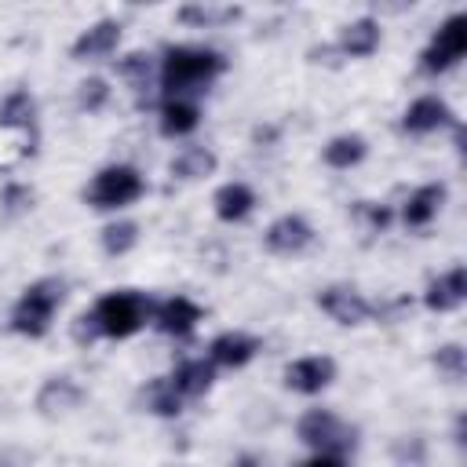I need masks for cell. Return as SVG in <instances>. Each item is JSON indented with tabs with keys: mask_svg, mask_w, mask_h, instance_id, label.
<instances>
[{
	"mask_svg": "<svg viewBox=\"0 0 467 467\" xmlns=\"http://www.w3.org/2000/svg\"><path fill=\"white\" fill-rule=\"evenodd\" d=\"M226 69V58L212 47H190V44H171L164 47L161 58V88L168 99H182L190 91H204L219 73Z\"/></svg>",
	"mask_w": 467,
	"mask_h": 467,
	"instance_id": "obj_1",
	"label": "cell"
},
{
	"mask_svg": "<svg viewBox=\"0 0 467 467\" xmlns=\"http://www.w3.org/2000/svg\"><path fill=\"white\" fill-rule=\"evenodd\" d=\"M62 299H66V285H62L58 277H40V281H33V285L18 296V303L11 306V328H15L18 336L40 339V336L51 328V317H55V310L62 306Z\"/></svg>",
	"mask_w": 467,
	"mask_h": 467,
	"instance_id": "obj_2",
	"label": "cell"
},
{
	"mask_svg": "<svg viewBox=\"0 0 467 467\" xmlns=\"http://www.w3.org/2000/svg\"><path fill=\"white\" fill-rule=\"evenodd\" d=\"M91 317H95L99 336L128 339V336H135V332L153 317V306H150V299H146L142 292L120 288V292H106V296L91 306Z\"/></svg>",
	"mask_w": 467,
	"mask_h": 467,
	"instance_id": "obj_3",
	"label": "cell"
},
{
	"mask_svg": "<svg viewBox=\"0 0 467 467\" xmlns=\"http://www.w3.org/2000/svg\"><path fill=\"white\" fill-rule=\"evenodd\" d=\"M142 193H146V182H142L139 168H131V164H106L88 182L84 201L91 208H99V212H117V208L135 204Z\"/></svg>",
	"mask_w": 467,
	"mask_h": 467,
	"instance_id": "obj_4",
	"label": "cell"
},
{
	"mask_svg": "<svg viewBox=\"0 0 467 467\" xmlns=\"http://www.w3.org/2000/svg\"><path fill=\"white\" fill-rule=\"evenodd\" d=\"M299 441L310 445L314 452H336L343 456L347 449H354V427H347L332 409H306L296 423Z\"/></svg>",
	"mask_w": 467,
	"mask_h": 467,
	"instance_id": "obj_5",
	"label": "cell"
},
{
	"mask_svg": "<svg viewBox=\"0 0 467 467\" xmlns=\"http://www.w3.org/2000/svg\"><path fill=\"white\" fill-rule=\"evenodd\" d=\"M463 51H467V18L456 11V15H449V18L438 26V33L431 36V44L423 47L420 69L431 73V77H438V73L452 69V66L463 58Z\"/></svg>",
	"mask_w": 467,
	"mask_h": 467,
	"instance_id": "obj_6",
	"label": "cell"
},
{
	"mask_svg": "<svg viewBox=\"0 0 467 467\" xmlns=\"http://www.w3.org/2000/svg\"><path fill=\"white\" fill-rule=\"evenodd\" d=\"M332 379H336V361L325 354L296 358L292 365H285V387L299 390V394H321Z\"/></svg>",
	"mask_w": 467,
	"mask_h": 467,
	"instance_id": "obj_7",
	"label": "cell"
},
{
	"mask_svg": "<svg viewBox=\"0 0 467 467\" xmlns=\"http://www.w3.org/2000/svg\"><path fill=\"white\" fill-rule=\"evenodd\" d=\"M317 306H321L336 325H361V321H368V314H372L368 299H365L361 292L347 288V285H328V288H321V292H317Z\"/></svg>",
	"mask_w": 467,
	"mask_h": 467,
	"instance_id": "obj_8",
	"label": "cell"
},
{
	"mask_svg": "<svg viewBox=\"0 0 467 467\" xmlns=\"http://www.w3.org/2000/svg\"><path fill=\"white\" fill-rule=\"evenodd\" d=\"M310 241H314V230H310V223L303 215H281L263 234V244L274 255H299Z\"/></svg>",
	"mask_w": 467,
	"mask_h": 467,
	"instance_id": "obj_9",
	"label": "cell"
},
{
	"mask_svg": "<svg viewBox=\"0 0 467 467\" xmlns=\"http://www.w3.org/2000/svg\"><path fill=\"white\" fill-rule=\"evenodd\" d=\"M201 321V306L186 296H171L164 303L153 306V325L164 332V336H175V339H186Z\"/></svg>",
	"mask_w": 467,
	"mask_h": 467,
	"instance_id": "obj_10",
	"label": "cell"
},
{
	"mask_svg": "<svg viewBox=\"0 0 467 467\" xmlns=\"http://www.w3.org/2000/svg\"><path fill=\"white\" fill-rule=\"evenodd\" d=\"M120 44V22L117 18H102V22H95V26H88L77 40H73V47H69V55L77 58V62H88V58H106L113 47Z\"/></svg>",
	"mask_w": 467,
	"mask_h": 467,
	"instance_id": "obj_11",
	"label": "cell"
},
{
	"mask_svg": "<svg viewBox=\"0 0 467 467\" xmlns=\"http://www.w3.org/2000/svg\"><path fill=\"white\" fill-rule=\"evenodd\" d=\"M445 124H452V109L438 95H423L401 113V131H412V135H427Z\"/></svg>",
	"mask_w": 467,
	"mask_h": 467,
	"instance_id": "obj_12",
	"label": "cell"
},
{
	"mask_svg": "<svg viewBox=\"0 0 467 467\" xmlns=\"http://www.w3.org/2000/svg\"><path fill=\"white\" fill-rule=\"evenodd\" d=\"M463 296H467V270H463V266H452V270L438 274V277L427 285L423 303H427V310L445 314V310H456V306L463 303Z\"/></svg>",
	"mask_w": 467,
	"mask_h": 467,
	"instance_id": "obj_13",
	"label": "cell"
},
{
	"mask_svg": "<svg viewBox=\"0 0 467 467\" xmlns=\"http://www.w3.org/2000/svg\"><path fill=\"white\" fill-rule=\"evenodd\" d=\"M259 354V339L244 336V332H223L208 343V361L223 365V368H241Z\"/></svg>",
	"mask_w": 467,
	"mask_h": 467,
	"instance_id": "obj_14",
	"label": "cell"
},
{
	"mask_svg": "<svg viewBox=\"0 0 467 467\" xmlns=\"http://www.w3.org/2000/svg\"><path fill=\"white\" fill-rule=\"evenodd\" d=\"M441 204H445V182H427V186H420V190L409 193V201H405V208H401V219H405V226H412V230L431 226L434 215L441 212Z\"/></svg>",
	"mask_w": 467,
	"mask_h": 467,
	"instance_id": "obj_15",
	"label": "cell"
},
{
	"mask_svg": "<svg viewBox=\"0 0 467 467\" xmlns=\"http://www.w3.org/2000/svg\"><path fill=\"white\" fill-rule=\"evenodd\" d=\"M343 55L350 58H365L379 47V22L376 18H354L339 29V44H336Z\"/></svg>",
	"mask_w": 467,
	"mask_h": 467,
	"instance_id": "obj_16",
	"label": "cell"
},
{
	"mask_svg": "<svg viewBox=\"0 0 467 467\" xmlns=\"http://www.w3.org/2000/svg\"><path fill=\"white\" fill-rule=\"evenodd\" d=\"M212 204H215V215H219L223 223H241V219H248V212L255 208V193H252L244 182H226V186L215 190Z\"/></svg>",
	"mask_w": 467,
	"mask_h": 467,
	"instance_id": "obj_17",
	"label": "cell"
},
{
	"mask_svg": "<svg viewBox=\"0 0 467 467\" xmlns=\"http://www.w3.org/2000/svg\"><path fill=\"white\" fill-rule=\"evenodd\" d=\"M212 379H215V365L212 361H204V358H190V361H182L175 372H171V383H175V390L190 401V398H201L208 387H212Z\"/></svg>",
	"mask_w": 467,
	"mask_h": 467,
	"instance_id": "obj_18",
	"label": "cell"
},
{
	"mask_svg": "<svg viewBox=\"0 0 467 467\" xmlns=\"http://www.w3.org/2000/svg\"><path fill=\"white\" fill-rule=\"evenodd\" d=\"M0 128H11V131H36V102L26 88L11 91L4 102H0Z\"/></svg>",
	"mask_w": 467,
	"mask_h": 467,
	"instance_id": "obj_19",
	"label": "cell"
},
{
	"mask_svg": "<svg viewBox=\"0 0 467 467\" xmlns=\"http://www.w3.org/2000/svg\"><path fill=\"white\" fill-rule=\"evenodd\" d=\"M197 124H201V109H197L193 102H186V99H168V102L161 106V135L182 139V135H190Z\"/></svg>",
	"mask_w": 467,
	"mask_h": 467,
	"instance_id": "obj_20",
	"label": "cell"
},
{
	"mask_svg": "<svg viewBox=\"0 0 467 467\" xmlns=\"http://www.w3.org/2000/svg\"><path fill=\"white\" fill-rule=\"evenodd\" d=\"M168 171L175 175V179H204V175H212L215 171V153L208 150V146H182L175 157H171V164H168Z\"/></svg>",
	"mask_w": 467,
	"mask_h": 467,
	"instance_id": "obj_21",
	"label": "cell"
},
{
	"mask_svg": "<svg viewBox=\"0 0 467 467\" xmlns=\"http://www.w3.org/2000/svg\"><path fill=\"white\" fill-rule=\"evenodd\" d=\"M142 398H146V409L157 412V416H179V412H182V401H186V398L175 390L171 376H157V379H150L146 390H142Z\"/></svg>",
	"mask_w": 467,
	"mask_h": 467,
	"instance_id": "obj_22",
	"label": "cell"
},
{
	"mask_svg": "<svg viewBox=\"0 0 467 467\" xmlns=\"http://www.w3.org/2000/svg\"><path fill=\"white\" fill-rule=\"evenodd\" d=\"M365 153H368V142H365L361 135H336V139L325 146V164L347 171V168L361 164Z\"/></svg>",
	"mask_w": 467,
	"mask_h": 467,
	"instance_id": "obj_23",
	"label": "cell"
},
{
	"mask_svg": "<svg viewBox=\"0 0 467 467\" xmlns=\"http://www.w3.org/2000/svg\"><path fill=\"white\" fill-rule=\"evenodd\" d=\"M80 401V387L69 376H55L44 383V390L36 394V409L40 412H55V409H73Z\"/></svg>",
	"mask_w": 467,
	"mask_h": 467,
	"instance_id": "obj_24",
	"label": "cell"
},
{
	"mask_svg": "<svg viewBox=\"0 0 467 467\" xmlns=\"http://www.w3.org/2000/svg\"><path fill=\"white\" fill-rule=\"evenodd\" d=\"M117 69H120V77L131 84V91H146L150 80H153V58H150L146 51H131V55H124Z\"/></svg>",
	"mask_w": 467,
	"mask_h": 467,
	"instance_id": "obj_25",
	"label": "cell"
},
{
	"mask_svg": "<svg viewBox=\"0 0 467 467\" xmlns=\"http://www.w3.org/2000/svg\"><path fill=\"white\" fill-rule=\"evenodd\" d=\"M135 241H139V226L131 219H120V223L102 226V248H106V255H124V252L135 248Z\"/></svg>",
	"mask_w": 467,
	"mask_h": 467,
	"instance_id": "obj_26",
	"label": "cell"
},
{
	"mask_svg": "<svg viewBox=\"0 0 467 467\" xmlns=\"http://www.w3.org/2000/svg\"><path fill=\"white\" fill-rule=\"evenodd\" d=\"M237 15H241V7H212V4H186V7H179V18L193 22V26H219V22H234Z\"/></svg>",
	"mask_w": 467,
	"mask_h": 467,
	"instance_id": "obj_27",
	"label": "cell"
},
{
	"mask_svg": "<svg viewBox=\"0 0 467 467\" xmlns=\"http://www.w3.org/2000/svg\"><path fill=\"white\" fill-rule=\"evenodd\" d=\"M106 99H109V88H106L102 77H88V80H80V88H77V102H80V109L99 113V109L106 106Z\"/></svg>",
	"mask_w": 467,
	"mask_h": 467,
	"instance_id": "obj_28",
	"label": "cell"
},
{
	"mask_svg": "<svg viewBox=\"0 0 467 467\" xmlns=\"http://www.w3.org/2000/svg\"><path fill=\"white\" fill-rule=\"evenodd\" d=\"M434 368L445 372L449 379H460V376L467 372L463 347H460V343H445V347H438V354H434Z\"/></svg>",
	"mask_w": 467,
	"mask_h": 467,
	"instance_id": "obj_29",
	"label": "cell"
},
{
	"mask_svg": "<svg viewBox=\"0 0 467 467\" xmlns=\"http://www.w3.org/2000/svg\"><path fill=\"white\" fill-rule=\"evenodd\" d=\"M354 215L365 219L368 230H387V223H390V208L372 204V201H358V204H354Z\"/></svg>",
	"mask_w": 467,
	"mask_h": 467,
	"instance_id": "obj_30",
	"label": "cell"
},
{
	"mask_svg": "<svg viewBox=\"0 0 467 467\" xmlns=\"http://www.w3.org/2000/svg\"><path fill=\"white\" fill-rule=\"evenodd\" d=\"M29 201H33V193L22 190V186H7V190H4V204H7V208H26Z\"/></svg>",
	"mask_w": 467,
	"mask_h": 467,
	"instance_id": "obj_31",
	"label": "cell"
},
{
	"mask_svg": "<svg viewBox=\"0 0 467 467\" xmlns=\"http://www.w3.org/2000/svg\"><path fill=\"white\" fill-rule=\"evenodd\" d=\"M303 467H347V463H343V456H336V452H314Z\"/></svg>",
	"mask_w": 467,
	"mask_h": 467,
	"instance_id": "obj_32",
	"label": "cell"
}]
</instances>
